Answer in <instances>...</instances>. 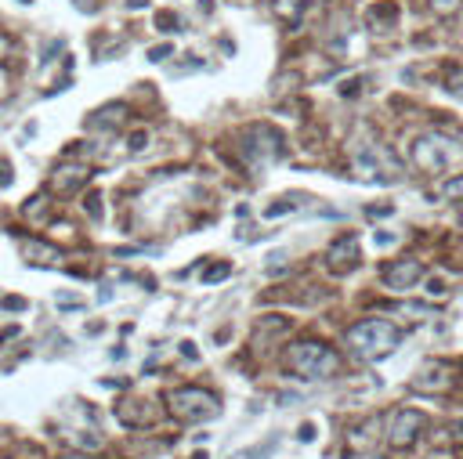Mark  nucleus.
Returning <instances> with one entry per match:
<instances>
[{"mask_svg": "<svg viewBox=\"0 0 463 459\" xmlns=\"http://www.w3.org/2000/svg\"><path fill=\"white\" fill-rule=\"evenodd\" d=\"M398 22V4L394 0H384V4L369 8V25L373 29H384V25H394Z\"/></svg>", "mask_w": 463, "mask_h": 459, "instance_id": "13", "label": "nucleus"}, {"mask_svg": "<svg viewBox=\"0 0 463 459\" xmlns=\"http://www.w3.org/2000/svg\"><path fill=\"white\" fill-rule=\"evenodd\" d=\"M384 213H394V206H369V217H384Z\"/></svg>", "mask_w": 463, "mask_h": 459, "instance_id": "30", "label": "nucleus"}, {"mask_svg": "<svg viewBox=\"0 0 463 459\" xmlns=\"http://www.w3.org/2000/svg\"><path fill=\"white\" fill-rule=\"evenodd\" d=\"M156 25H163V33H170V25L177 29V18H174L170 11H160V15H156Z\"/></svg>", "mask_w": 463, "mask_h": 459, "instance_id": "26", "label": "nucleus"}, {"mask_svg": "<svg viewBox=\"0 0 463 459\" xmlns=\"http://www.w3.org/2000/svg\"><path fill=\"white\" fill-rule=\"evenodd\" d=\"M423 293H427L430 300H442V297H449V279H445L442 271L427 275V282H423Z\"/></svg>", "mask_w": 463, "mask_h": 459, "instance_id": "16", "label": "nucleus"}, {"mask_svg": "<svg viewBox=\"0 0 463 459\" xmlns=\"http://www.w3.org/2000/svg\"><path fill=\"white\" fill-rule=\"evenodd\" d=\"M170 54H174V44H160V47H152V51H148L152 62H167Z\"/></svg>", "mask_w": 463, "mask_h": 459, "instance_id": "25", "label": "nucleus"}, {"mask_svg": "<svg viewBox=\"0 0 463 459\" xmlns=\"http://www.w3.org/2000/svg\"><path fill=\"white\" fill-rule=\"evenodd\" d=\"M398 340H402V333H398L387 318H365L358 326L348 329V344L355 347L358 358H384L398 347Z\"/></svg>", "mask_w": 463, "mask_h": 459, "instance_id": "3", "label": "nucleus"}, {"mask_svg": "<svg viewBox=\"0 0 463 459\" xmlns=\"http://www.w3.org/2000/svg\"><path fill=\"white\" fill-rule=\"evenodd\" d=\"M167 405H170V412H174L177 419H184V423L213 419V416L221 412L218 398H213L210 391H203V387H177V391H170V394H167Z\"/></svg>", "mask_w": 463, "mask_h": 459, "instance_id": "4", "label": "nucleus"}, {"mask_svg": "<svg viewBox=\"0 0 463 459\" xmlns=\"http://www.w3.org/2000/svg\"><path fill=\"white\" fill-rule=\"evenodd\" d=\"M391 242H394V235H387V232L377 235V246H391Z\"/></svg>", "mask_w": 463, "mask_h": 459, "instance_id": "32", "label": "nucleus"}, {"mask_svg": "<svg viewBox=\"0 0 463 459\" xmlns=\"http://www.w3.org/2000/svg\"><path fill=\"white\" fill-rule=\"evenodd\" d=\"M22 4H29V0H22Z\"/></svg>", "mask_w": 463, "mask_h": 459, "instance_id": "35", "label": "nucleus"}, {"mask_svg": "<svg viewBox=\"0 0 463 459\" xmlns=\"http://www.w3.org/2000/svg\"><path fill=\"white\" fill-rule=\"evenodd\" d=\"M127 145H131V152H141V148L148 145V134H145V131H138V134H131V141H127Z\"/></svg>", "mask_w": 463, "mask_h": 459, "instance_id": "27", "label": "nucleus"}, {"mask_svg": "<svg viewBox=\"0 0 463 459\" xmlns=\"http://www.w3.org/2000/svg\"><path fill=\"white\" fill-rule=\"evenodd\" d=\"M297 438H300V441H312V438H315V423H300Z\"/></svg>", "mask_w": 463, "mask_h": 459, "instance_id": "28", "label": "nucleus"}, {"mask_svg": "<svg viewBox=\"0 0 463 459\" xmlns=\"http://www.w3.org/2000/svg\"><path fill=\"white\" fill-rule=\"evenodd\" d=\"M463 0H430V11L435 15H456Z\"/></svg>", "mask_w": 463, "mask_h": 459, "instance_id": "22", "label": "nucleus"}, {"mask_svg": "<svg viewBox=\"0 0 463 459\" xmlns=\"http://www.w3.org/2000/svg\"><path fill=\"white\" fill-rule=\"evenodd\" d=\"M438 199H445V203H463V174H456V177H445V181H442Z\"/></svg>", "mask_w": 463, "mask_h": 459, "instance_id": "15", "label": "nucleus"}, {"mask_svg": "<svg viewBox=\"0 0 463 459\" xmlns=\"http://www.w3.org/2000/svg\"><path fill=\"white\" fill-rule=\"evenodd\" d=\"M4 308H8V311H22L25 300H22V297H4Z\"/></svg>", "mask_w": 463, "mask_h": 459, "instance_id": "29", "label": "nucleus"}, {"mask_svg": "<svg viewBox=\"0 0 463 459\" xmlns=\"http://www.w3.org/2000/svg\"><path fill=\"white\" fill-rule=\"evenodd\" d=\"M297 203H290V199H275L268 210H264V217H283V213H290Z\"/></svg>", "mask_w": 463, "mask_h": 459, "instance_id": "24", "label": "nucleus"}, {"mask_svg": "<svg viewBox=\"0 0 463 459\" xmlns=\"http://www.w3.org/2000/svg\"><path fill=\"white\" fill-rule=\"evenodd\" d=\"M369 459H380V455H369Z\"/></svg>", "mask_w": 463, "mask_h": 459, "instance_id": "34", "label": "nucleus"}, {"mask_svg": "<svg viewBox=\"0 0 463 459\" xmlns=\"http://www.w3.org/2000/svg\"><path fill=\"white\" fill-rule=\"evenodd\" d=\"M22 213L29 221H37V225H44L47 217H51V199H47V192H40V196H33L25 206H22Z\"/></svg>", "mask_w": 463, "mask_h": 459, "instance_id": "14", "label": "nucleus"}, {"mask_svg": "<svg viewBox=\"0 0 463 459\" xmlns=\"http://www.w3.org/2000/svg\"><path fill=\"white\" fill-rule=\"evenodd\" d=\"M420 279H423V264H420L416 257H402V261H394V264L384 271V282H387V290H394V293L413 290Z\"/></svg>", "mask_w": 463, "mask_h": 459, "instance_id": "8", "label": "nucleus"}, {"mask_svg": "<svg viewBox=\"0 0 463 459\" xmlns=\"http://www.w3.org/2000/svg\"><path fill=\"white\" fill-rule=\"evenodd\" d=\"M286 333H290V318H283V315H264V318L257 322V329H254V344H257V347H268L271 340H283Z\"/></svg>", "mask_w": 463, "mask_h": 459, "instance_id": "11", "label": "nucleus"}, {"mask_svg": "<svg viewBox=\"0 0 463 459\" xmlns=\"http://www.w3.org/2000/svg\"><path fill=\"white\" fill-rule=\"evenodd\" d=\"M275 11H279L283 18H290V22H297L300 11H304V0H279V4H275Z\"/></svg>", "mask_w": 463, "mask_h": 459, "instance_id": "21", "label": "nucleus"}, {"mask_svg": "<svg viewBox=\"0 0 463 459\" xmlns=\"http://www.w3.org/2000/svg\"><path fill=\"white\" fill-rule=\"evenodd\" d=\"M275 445H279V438H268L264 445H250V448H242V452H235V455H228V459H268Z\"/></svg>", "mask_w": 463, "mask_h": 459, "instance_id": "17", "label": "nucleus"}, {"mask_svg": "<svg viewBox=\"0 0 463 459\" xmlns=\"http://www.w3.org/2000/svg\"><path fill=\"white\" fill-rule=\"evenodd\" d=\"M83 210L90 213V221H102V196H98V192H90V196L83 199Z\"/></svg>", "mask_w": 463, "mask_h": 459, "instance_id": "23", "label": "nucleus"}, {"mask_svg": "<svg viewBox=\"0 0 463 459\" xmlns=\"http://www.w3.org/2000/svg\"><path fill=\"white\" fill-rule=\"evenodd\" d=\"M87 181H90V167H83V163H61L51 174V189L58 196H69V192H80Z\"/></svg>", "mask_w": 463, "mask_h": 459, "instance_id": "9", "label": "nucleus"}, {"mask_svg": "<svg viewBox=\"0 0 463 459\" xmlns=\"http://www.w3.org/2000/svg\"><path fill=\"white\" fill-rule=\"evenodd\" d=\"M358 261H362L358 235H341V239H336L333 246L326 250V264H329V271H333V275H348V271H355V268H358Z\"/></svg>", "mask_w": 463, "mask_h": 459, "instance_id": "7", "label": "nucleus"}, {"mask_svg": "<svg viewBox=\"0 0 463 459\" xmlns=\"http://www.w3.org/2000/svg\"><path fill=\"white\" fill-rule=\"evenodd\" d=\"M445 90H449L452 98L463 102V66H449L445 69Z\"/></svg>", "mask_w": 463, "mask_h": 459, "instance_id": "18", "label": "nucleus"}, {"mask_svg": "<svg viewBox=\"0 0 463 459\" xmlns=\"http://www.w3.org/2000/svg\"><path fill=\"white\" fill-rule=\"evenodd\" d=\"M25 261H29V264H58V261H61V250L47 246V242H40V239H29V242H25Z\"/></svg>", "mask_w": 463, "mask_h": 459, "instance_id": "12", "label": "nucleus"}, {"mask_svg": "<svg viewBox=\"0 0 463 459\" xmlns=\"http://www.w3.org/2000/svg\"><path fill=\"white\" fill-rule=\"evenodd\" d=\"M116 416H119V423H127V427H145V423L156 419L148 398H127V402H119V405H116Z\"/></svg>", "mask_w": 463, "mask_h": 459, "instance_id": "10", "label": "nucleus"}, {"mask_svg": "<svg viewBox=\"0 0 463 459\" xmlns=\"http://www.w3.org/2000/svg\"><path fill=\"white\" fill-rule=\"evenodd\" d=\"M420 431H423V416L416 409H394L387 416V434L384 438H387L391 448H409L420 438Z\"/></svg>", "mask_w": 463, "mask_h": 459, "instance_id": "5", "label": "nucleus"}, {"mask_svg": "<svg viewBox=\"0 0 463 459\" xmlns=\"http://www.w3.org/2000/svg\"><path fill=\"white\" fill-rule=\"evenodd\" d=\"M4 51H8V40H4V37H0V58H4Z\"/></svg>", "mask_w": 463, "mask_h": 459, "instance_id": "33", "label": "nucleus"}, {"mask_svg": "<svg viewBox=\"0 0 463 459\" xmlns=\"http://www.w3.org/2000/svg\"><path fill=\"white\" fill-rule=\"evenodd\" d=\"M336 365H341V358L319 340H300L286 351V369L300 380H326L336 373Z\"/></svg>", "mask_w": 463, "mask_h": 459, "instance_id": "1", "label": "nucleus"}, {"mask_svg": "<svg viewBox=\"0 0 463 459\" xmlns=\"http://www.w3.org/2000/svg\"><path fill=\"white\" fill-rule=\"evenodd\" d=\"M119 116H123V105H109V109H102L95 119H90V127H109V124H119Z\"/></svg>", "mask_w": 463, "mask_h": 459, "instance_id": "20", "label": "nucleus"}, {"mask_svg": "<svg viewBox=\"0 0 463 459\" xmlns=\"http://www.w3.org/2000/svg\"><path fill=\"white\" fill-rule=\"evenodd\" d=\"M228 275H232V264H228V261H221V264H210V268L203 271V282H206V286H213V282L228 279Z\"/></svg>", "mask_w": 463, "mask_h": 459, "instance_id": "19", "label": "nucleus"}, {"mask_svg": "<svg viewBox=\"0 0 463 459\" xmlns=\"http://www.w3.org/2000/svg\"><path fill=\"white\" fill-rule=\"evenodd\" d=\"M409 160L420 174H445L449 167L463 163V148L442 134H420L409 148Z\"/></svg>", "mask_w": 463, "mask_h": 459, "instance_id": "2", "label": "nucleus"}, {"mask_svg": "<svg viewBox=\"0 0 463 459\" xmlns=\"http://www.w3.org/2000/svg\"><path fill=\"white\" fill-rule=\"evenodd\" d=\"M181 354H184V358H196L199 351H196V344H192V340H184V344H181Z\"/></svg>", "mask_w": 463, "mask_h": 459, "instance_id": "31", "label": "nucleus"}, {"mask_svg": "<svg viewBox=\"0 0 463 459\" xmlns=\"http://www.w3.org/2000/svg\"><path fill=\"white\" fill-rule=\"evenodd\" d=\"M452 387V369H449V362L442 358H427L416 376H413V391L416 394H445Z\"/></svg>", "mask_w": 463, "mask_h": 459, "instance_id": "6", "label": "nucleus"}]
</instances>
